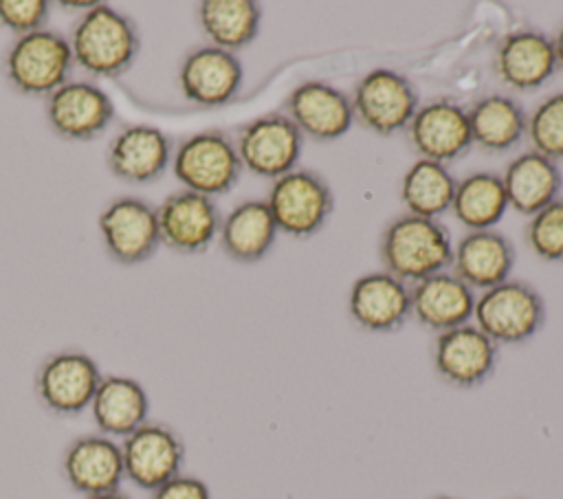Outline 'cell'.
<instances>
[{"label": "cell", "mask_w": 563, "mask_h": 499, "mask_svg": "<svg viewBox=\"0 0 563 499\" xmlns=\"http://www.w3.org/2000/svg\"><path fill=\"white\" fill-rule=\"evenodd\" d=\"M378 253L385 270L400 281L418 284L453 262L449 229L431 218L402 213L383 229Z\"/></svg>", "instance_id": "obj_1"}, {"label": "cell", "mask_w": 563, "mask_h": 499, "mask_svg": "<svg viewBox=\"0 0 563 499\" xmlns=\"http://www.w3.org/2000/svg\"><path fill=\"white\" fill-rule=\"evenodd\" d=\"M73 59L95 77L123 75L141 51L134 22L106 2L86 11L70 35Z\"/></svg>", "instance_id": "obj_2"}, {"label": "cell", "mask_w": 563, "mask_h": 499, "mask_svg": "<svg viewBox=\"0 0 563 499\" xmlns=\"http://www.w3.org/2000/svg\"><path fill=\"white\" fill-rule=\"evenodd\" d=\"M242 169L235 141L222 130H202L187 136L178 143L172 158L176 180L207 198L231 191Z\"/></svg>", "instance_id": "obj_3"}, {"label": "cell", "mask_w": 563, "mask_h": 499, "mask_svg": "<svg viewBox=\"0 0 563 499\" xmlns=\"http://www.w3.org/2000/svg\"><path fill=\"white\" fill-rule=\"evenodd\" d=\"M475 325L495 345H517L532 339L545 321V303L537 288L506 279L475 299Z\"/></svg>", "instance_id": "obj_4"}, {"label": "cell", "mask_w": 563, "mask_h": 499, "mask_svg": "<svg viewBox=\"0 0 563 499\" xmlns=\"http://www.w3.org/2000/svg\"><path fill=\"white\" fill-rule=\"evenodd\" d=\"M75 66L70 42L48 29L18 37L4 59V73L9 84L31 97L55 92L68 81Z\"/></svg>", "instance_id": "obj_5"}, {"label": "cell", "mask_w": 563, "mask_h": 499, "mask_svg": "<svg viewBox=\"0 0 563 499\" xmlns=\"http://www.w3.org/2000/svg\"><path fill=\"white\" fill-rule=\"evenodd\" d=\"M266 204L277 231L292 237H310L325 226L334 209V196L319 171L295 167L273 180Z\"/></svg>", "instance_id": "obj_6"}, {"label": "cell", "mask_w": 563, "mask_h": 499, "mask_svg": "<svg viewBox=\"0 0 563 499\" xmlns=\"http://www.w3.org/2000/svg\"><path fill=\"white\" fill-rule=\"evenodd\" d=\"M350 101L354 119L378 136H391L398 130H407L420 108L413 84L391 68H374L363 75L356 81Z\"/></svg>", "instance_id": "obj_7"}, {"label": "cell", "mask_w": 563, "mask_h": 499, "mask_svg": "<svg viewBox=\"0 0 563 499\" xmlns=\"http://www.w3.org/2000/svg\"><path fill=\"white\" fill-rule=\"evenodd\" d=\"M235 149L244 169L275 180L297 167L303 134L284 112H268L240 127Z\"/></svg>", "instance_id": "obj_8"}, {"label": "cell", "mask_w": 563, "mask_h": 499, "mask_svg": "<svg viewBox=\"0 0 563 499\" xmlns=\"http://www.w3.org/2000/svg\"><path fill=\"white\" fill-rule=\"evenodd\" d=\"M99 382L95 358L77 350L46 356L35 372V393L44 409L57 415H79L88 409Z\"/></svg>", "instance_id": "obj_9"}, {"label": "cell", "mask_w": 563, "mask_h": 499, "mask_svg": "<svg viewBox=\"0 0 563 499\" xmlns=\"http://www.w3.org/2000/svg\"><path fill=\"white\" fill-rule=\"evenodd\" d=\"M125 479L136 488L154 492L176 475L185 462L183 437L163 422H145L121 444Z\"/></svg>", "instance_id": "obj_10"}, {"label": "cell", "mask_w": 563, "mask_h": 499, "mask_svg": "<svg viewBox=\"0 0 563 499\" xmlns=\"http://www.w3.org/2000/svg\"><path fill=\"white\" fill-rule=\"evenodd\" d=\"M108 255L119 264H141L161 244L156 209L141 198H117L97 218Z\"/></svg>", "instance_id": "obj_11"}, {"label": "cell", "mask_w": 563, "mask_h": 499, "mask_svg": "<svg viewBox=\"0 0 563 499\" xmlns=\"http://www.w3.org/2000/svg\"><path fill=\"white\" fill-rule=\"evenodd\" d=\"M431 361L446 385L473 389L495 372L497 345L477 325L464 323L435 336Z\"/></svg>", "instance_id": "obj_12"}, {"label": "cell", "mask_w": 563, "mask_h": 499, "mask_svg": "<svg viewBox=\"0 0 563 499\" xmlns=\"http://www.w3.org/2000/svg\"><path fill=\"white\" fill-rule=\"evenodd\" d=\"M161 244L183 255L205 253L220 233V211L202 193L180 189L169 193L156 209Z\"/></svg>", "instance_id": "obj_13"}, {"label": "cell", "mask_w": 563, "mask_h": 499, "mask_svg": "<svg viewBox=\"0 0 563 499\" xmlns=\"http://www.w3.org/2000/svg\"><path fill=\"white\" fill-rule=\"evenodd\" d=\"M407 136L420 158L440 165L451 163L473 145L468 110L446 97L433 99L416 110Z\"/></svg>", "instance_id": "obj_14"}, {"label": "cell", "mask_w": 563, "mask_h": 499, "mask_svg": "<svg viewBox=\"0 0 563 499\" xmlns=\"http://www.w3.org/2000/svg\"><path fill=\"white\" fill-rule=\"evenodd\" d=\"M46 119L53 132L68 141L101 136L114 119L110 95L92 81H66L46 99Z\"/></svg>", "instance_id": "obj_15"}, {"label": "cell", "mask_w": 563, "mask_h": 499, "mask_svg": "<svg viewBox=\"0 0 563 499\" xmlns=\"http://www.w3.org/2000/svg\"><path fill=\"white\" fill-rule=\"evenodd\" d=\"M284 110L303 136L323 143L341 138L354 123L350 97L321 79H308L295 86L284 101Z\"/></svg>", "instance_id": "obj_16"}, {"label": "cell", "mask_w": 563, "mask_h": 499, "mask_svg": "<svg viewBox=\"0 0 563 499\" xmlns=\"http://www.w3.org/2000/svg\"><path fill=\"white\" fill-rule=\"evenodd\" d=\"M244 70L235 53L218 46H198L178 68V86L187 101L202 108L229 103L242 88Z\"/></svg>", "instance_id": "obj_17"}, {"label": "cell", "mask_w": 563, "mask_h": 499, "mask_svg": "<svg viewBox=\"0 0 563 499\" xmlns=\"http://www.w3.org/2000/svg\"><path fill=\"white\" fill-rule=\"evenodd\" d=\"M493 68L504 86L519 92L537 90L559 70L554 42L537 29L510 31L495 48Z\"/></svg>", "instance_id": "obj_18"}, {"label": "cell", "mask_w": 563, "mask_h": 499, "mask_svg": "<svg viewBox=\"0 0 563 499\" xmlns=\"http://www.w3.org/2000/svg\"><path fill=\"white\" fill-rule=\"evenodd\" d=\"M62 475L75 492L86 497L119 490L125 479L121 444L103 433L75 437L64 448Z\"/></svg>", "instance_id": "obj_19"}, {"label": "cell", "mask_w": 563, "mask_h": 499, "mask_svg": "<svg viewBox=\"0 0 563 499\" xmlns=\"http://www.w3.org/2000/svg\"><path fill=\"white\" fill-rule=\"evenodd\" d=\"M352 321L367 332H394L411 317L409 286L387 270L365 273L354 279L347 297Z\"/></svg>", "instance_id": "obj_20"}, {"label": "cell", "mask_w": 563, "mask_h": 499, "mask_svg": "<svg viewBox=\"0 0 563 499\" xmlns=\"http://www.w3.org/2000/svg\"><path fill=\"white\" fill-rule=\"evenodd\" d=\"M106 160L110 171L125 182H152L172 160V141L154 125H130L110 141Z\"/></svg>", "instance_id": "obj_21"}, {"label": "cell", "mask_w": 563, "mask_h": 499, "mask_svg": "<svg viewBox=\"0 0 563 499\" xmlns=\"http://www.w3.org/2000/svg\"><path fill=\"white\" fill-rule=\"evenodd\" d=\"M411 317L433 330L446 332L468 323L475 310V295L455 273H435L409 288Z\"/></svg>", "instance_id": "obj_22"}, {"label": "cell", "mask_w": 563, "mask_h": 499, "mask_svg": "<svg viewBox=\"0 0 563 499\" xmlns=\"http://www.w3.org/2000/svg\"><path fill=\"white\" fill-rule=\"evenodd\" d=\"M451 266L468 288L488 290L508 279L515 266V246L493 229L471 231L453 248Z\"/></svg>", "instance_id": "obj_23"}, {"label": "cell", "mask_w": 563, "mask_h": 499, "mask_svg": "<svg viewBox=\"0 0 563 499\" xmlns=\"http://www.w3.org/2000/svg\"><path fill=\"white\" fill-rule=\"evenodd\" d=\"M504 189L508 198V207H512L521 215H534L545 204L559 198L563 187L561 169L548 156L528 149L515 156L504 174Z\"/></svg>", "instance_id": "obj_24"}, {"label": "cell", "mask_w": 563, "mask_h": 499, "mask_svg": "<svg viewBox=\"0 0 563 499\" xmlns=\"http://www.w3.org/2000/svg\"><path fill=\"white\" fill-rule=\"evenodd\" d=\"M150 400L143 385L130 376L108 374L90 402V413L97 429L108 437H128L147 422Z\"/></svg>", "instance_id": "obj_25"}, {"label": "cell", "mask_w": 563, "mask_h": 499, "mask_svg": "<svg viewBox=\"0 0 563 499\" xmlns=\"http://www.w3.org/2000/svg\"><path fill=\"white\" fill-rule=\"evenodd\" d=\"M277 233L266 200H244L222 218L218 235L222 251L233 262L253 264L273 248Z\"/></svg>", "instance_id": "obj_26"}, {"label": "cell", "mask_w": 563, "mask_h": 499, "mask_svg": "<svg viewBox=\"0 0 563 499\" xmlns=\"http://www.w3.org/2000/svg\"><path fill=\"white\" fill-rule=\"evenodd\" d=\"M471 138L484 152H508L526 134L528 114L506 95H486L468 108Z\"/></svg>", "instance_id": "obj_27"}, {"label": "cell", "mask_w": 563, "mask_h": 499, "mask_svg": "<svg viewBox=\"0 0 563 499\" xmlns=\"http://www.w3.org/2000/svg\"><path fill=\"white\" fill-rule=\"evenodd\" d=\"M260 22L262 9L253 0H205L198 4V24L211 46L231 53L257 37Z\"/></svg>", "instance_id": "obj_28"}, {"label": "cell", "mask_w": 563, "mask_h": 499, "mask_svg": "<svg viewBox=\"0 0 563 499\" xmlns=\"http://www.w3.org/2000/svg\"><path fill=\"white\" fill-rule=\"evenodd\" d=\"M508 198L501 174L473 171L457 180L451 213L471 231L493 229L506 213Z\"/></svg>", "instance_id": "obj_29"}, {"label": "cell", "mask_w": 563, "mask_h": 499, "mask_svg": "<svg viewBox=\"0 0 563 499\" xmlns=\"http://www.w3.org/2000/svg\"><path fill=\"white\" fill-rule=\"evenodd\" d=\"M455 185L457 180L444 165L418 158L402 176L400 200L407 213L438 220V215L451 209Z\"/></svg>", "instance_id": "obj_30"}, {"label": "cell", "mask_w": 563, "mask_h": 499, "mask_svg": "<svg viewBox=\"0 0 563 499\" xmlns=\"http://www.w3.org/2000/svg\"><path fill=\"white\" fill-rule=\"evenodd\" d=\"M526 134L532 149L550 160H563V90L537 103L528 117Z\"/></svg>", "instance_id": "obj_31"}, {"label": "cell", "mask_w": 563, "mask_h": 499, "mask_svg": "<svg viewBox=\"0 0 563 499\" xmlns=\"http://www.w3.org/2000/svg\"><path fill=\"white\" fill-rule=\"evenodd\" d=\"M526 242L543 262H563V198L552 200L530 215L526 224Z\"/></svg>", "instance_id": "obj_32"}, {"label": "cell", "mask_w": 563, "mask_h": 499, "mask_svg": "<svg viewBox=\"0 0 563 499\" xmlns=\"http://www.w3.org/2000/svg\"><path fill=\"white\" fill-rule=\"evenodd\" d=\"M48 9L46 0H0V24L22 37L44 26Z\"/></svg>", "instance_id": "obj_33"}, {"label": "cell", "mask_w": 563, "mask_h": 499, "mask_svg": "<svg viewBox=\"0 0 563 499\" xmlns=\"http://www.w3.org/2000/svg\"><path fill=\"white\" fill-rule=\"evenodd\" d=\"M150 499H211V490L200 477L180 473L156 488Z\"/></svg>", "instance_id": "obj_34"}, {"label": "cell", "mask_w": 563, "mask_h": 499, "mask_svg": "<svg viewBox=\"0 0 563 499\" xmlns=\"http://www.w3.org/2000/svg\"><path fill=\"white\" fill-rule=\"evenodd\" d=\"M554 42V53H556V64H559V68H563V26L559 29V33H556V37L552 40Z\"/></svg>", "instance_id": "obj_35"}, {"label": "cell", "mask_w": 563, "mask_h": 499, "mask_svg": "<svg viewBox=\"0 0 563 499\" xmlns=\"http://www.w3.org/2000/svg\"><path fill=\"white\" fill-rule=\"evenodd\" d=\"M64 9H84V11H90L97 2L92 0H84V2H77V0H70V2H59Z\"/></svg>", "instance_id": "obj_36"}, {"label": "cell", "mask_w": 563, "mask_h": 499, "mask_svg": "<svg viewBox=\"0 0 563 499\" xmlns=\"http://www.w3.org/2000/svg\"><path fill=\"white\" fill-rule=\"evenodd\" d=\"M86 499H132V497L123 490H114V492H103V495H95V497H86Z\"/></svg>", "instance_id": "obj_37"}, {"label": "cell", "mask_w": 563, "mask_h": 499, "mask_svg": "<svg viewBox=\"0 0 563 499\" xmlns=\"http://www.w3.org/2000/svg\"><path fill=\"white\" fill-rule=\"evenodd\" d=\"M431 499H457V497H449V495H438V497H431Z\"/></svg>", "instance_id": "obj_38"}]
</instances>
